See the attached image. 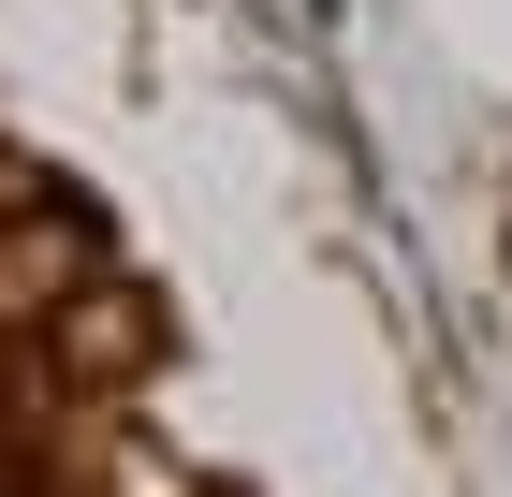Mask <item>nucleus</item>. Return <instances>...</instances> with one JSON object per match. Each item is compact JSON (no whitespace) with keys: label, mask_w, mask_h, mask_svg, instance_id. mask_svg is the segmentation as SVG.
I'll use <instances>...</instances> for the list:
<instances>
[{"label":"nucleus","mask_w":512,"mask_h":497,"mask_svg":"<svg viewBox=\"0 0 512 497\" xmlns=\"http://www.w3.org/2000/svg\"><path fill=\"white\" fill-rule=\"evenodd\" d=\"M88 278V234L74 220H30V234H0V322H15V307H59Z\"/></svg>","instance_id":"f257e3e1"}]
</instances>
